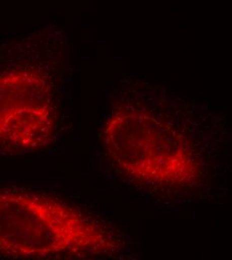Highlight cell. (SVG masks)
<instances>
[{"label": "cell", "mask_w": 232, "mask_h": 260, "mask_svg": "<svg viewBox=\"0 0 232 260\" xmlns=\"http://www.w3.org/2000/svg\"><path fill=\"white\" fill-rule=\"evenodd\" d=\"M106 222L53 195L0 188V257L64 259L117 247Z\"/></svg>", "instance_id": "cell-1"}, {"label": "cell", "mask_w": 232, "mask_h": 260, "mask_svg": "<svg viewBox=\"0 0 232 260\" xmlns=\"http://www.w3.org/2000/svg\"><path fill=\"white\" fill-rule=\"evenodd\" d=\"M104 142L112 160L136 180L180 186L199 175L191 142L179 130L146 114L114 115L104 129Z\"/></svg>", "instance_id": "cell-2"}, {"label": "cell", "mask_w": 232, "mask_h": 260, "mask_svg": "<svg viewBox=\"0 0 232 260\" xmlns=\"http://www.w3.org/2000/svg\"><path fill=\"white\" fill-rule=\"evenodd\" d=\"M57 106L49 77L29 66L0 70V147L32 150L54 134Z\"/></svg>", "instance_id": "cell-3"}]
</instances>
